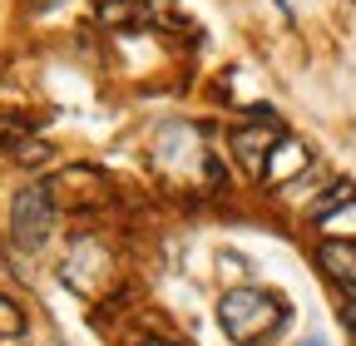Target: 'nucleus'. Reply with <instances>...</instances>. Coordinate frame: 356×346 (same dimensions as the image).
<instances>
[{"mask_svg": "<svg viewBox=\"0 0 356 346\" xmlns=\"http://www.w3.org/2000/svg\"><path fill=\"white\" fill-rule=\"evenodd\" d=\"M287 317H292L287 297L273 292V287H233V292H222V302H218V322H222V331H228L238 346L273 341L287 327Z\"/></svg>", "mask_w": 356, "mask_h": 346, "instance_id": "nucleus-1", "label": "nucleus"}, {"mask_svg": "<svg viewBox=\"0 0 356 346\" xmlns=\"http://www.w3.org/2000/svg\"><path fill=\"white\" fill-rule=\"evenodd\" d=\"M50 228H55V188L44 179L25 183L15 193V203H10V242L20 252H40L44 238H50Z\"/></svg>", "mask_w": 356, "mask_h": 346, "instance_id": "nucleus-2", "label": "nucleus"}, {"mask_svg": "<svg viewBox=\"0 0 356 346\" xmlns=\"http://www.w3.org/2000/svg\"><path fill=\"white\" fill-rule=\"evenodd\" d=\"M282 139H287L282 124H273V129L243 124V129H233V134H228V149H233V158H238V168L248 173V179L262 183V173H267V163H273V154H277Z\"/></svg>", "mask_w": 356, "mask_h": 346, "instance_id": "nucleus-3", "label": "nucleus"}, {"mask_svg": "<svg viewBox=\"0 0 356 346\" xmlns=\"http://www.w3.org/2000/svg\"><path fill=\"white\" fill-rule=\"evenodd\" d=\"M60 277L79 292V297H95V292H104V282H109V252H104V242H95V238H79L70 252H65V267H60Z\"/></svg>", "mask_w": 356, "mask_h": 346, "instance_id": "nucleus-4", "label": "nucleus"}, {"mask_svg": "<svg viewBox=\"0 0 356 346\" xmlns=\"http://www.w3.org/2000/svg\"><path fill=\"white\" fill-rule=\"evenodd\" d=\"M317 267H322L346 297H356V242H322V247H317Z\"/></svg>", "mask_w": 356, "mask_h": 346, "instance_id": "nucleus-5", "label": "nucleus"}, {"mask_svg": "<svg viewBox=\"0 0 356 346\" xmlns=\"http://www.w3.org/2000/svg\"><path fill=\"white\" fill-rule=\"evenodd\" d=\"M307 163H312V154H307V144L302 139H282L277 144V154H273V163H267V173H262V183L267 188H282V183H292L297 173H307Z\"/></svg>", "mask_w": 356, "mask_h": 346, "instance_id": "nucleus-6", "label": "nucleus"}, {"mask_svg": "<svg viewBox=\"0 0 356 346\" xmlns=\"http://www.w3.org/2000/svg\"><path fill=\"white\" fill-rule=\"evenodd\" d=\"M149 20H154L149 0H99V25L109 30H139Z\"/></svg>", "mask_w": 356, "mask_h": 346, "instance_id": "nucleus-7", "label": "nucleus"}, {"mask_svg": "<svg viewBox=\"0 0 356 346\" xmlns=\"http://www.w3.org/2000/svg\"><path fill=\"white\" fill-rule=\"evenodd\" d=\"M341 208H356V183H351V179H337L322 198H312L307 218H312V223H327L332 213H341Z\"/></svg>", "mask_w": 356, "mask_h": 346, "instance_id": "nucleus-8", "label": "nucleus"}, {"mask_svg": "<svg viewBox=\"0 0 356 346\" xmlns=\"http://www.w3.org/2000/svg\"><path fill=\"white\" fill-rule=\"evenodd\" d=\"M25 331V312L15 307L10 297H0V341H10V336H20Z\"/></svg>", "mask_w": 356, "mask_h": 346, "instance_id": "nucleus-9", "label": "nucleus"}, {"mask_svg": "<svg viewBox=\"0 0 356 346\" xmlns=\"http://www.w3.org/2000/svg\"><path fill=\"white\" fill-rule=\"evenodd\" d=\"M25 139H30L25 119H0V149H6V144H25Z\"/></svg>", "mask_w": 356, "mask_h": 346, "instance_id": "nucleus-10", "label": "nucleus"}, {"mask_svg": "<svg viewBox=\"0 0 356 346\" xmlns=\"http://www.w3.org/2000/svg\"><path fill=\"white\" fill-rule=\"evenodd\" d=\"M15 158H20V163H40V158H50V144L25 139V144H15Z\"/></svg>", "mask_w": 356, "mask_h": 346, "instance_id": "nucleus-11", "label": "nucleus"}, {"mask_svg": "<svg viewBox=\"0 0 356 346\" xmlns=\"http://www.w3.org/2000/svg\"><path fill=\"white\" fill-rule=\"evenodd\" d=\"M139 346H184V341H163V336H149V341H139Z\"/></svg>", "mask_w": 356, "mask_h": 346, "instance_id": "nucleus-12", "label": "nucleus"}, {"mask_svg": "<svg viewBox=\"0 0 356 346\" xmlns=\"http://www.w3.org/2000/svg\"><path fill=\"white\" fill-rule=\"evenodd\" d=\"M302 346H327V336H307V341H302Z\"/></svg>", "mask_w": 356, "mask_h": 346, "instance_id": "nucleus-13", "label": "nucleus"}, {"mask_svg": "<svg viewBox=\"0 0 356 346\" xmlns=\"http://www.w3.org/2000/svg\"><path fill=\"white\" fill-rule=\"evenodd\" d=\"M35 6H50V0H35Z\"/></svg>", "mask_w": 356, "mask_h": 346, "instance_id": "nucleus-14", "label": "nucleus"}]
</instances>
